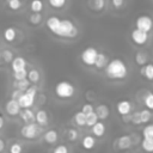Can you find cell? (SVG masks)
<instances>
[{
	"mask_svg": "<svg viewBox=\"0 0 153 153\" xmlns=\"http://www.w3.org/2000/svg\"><path fill=\"white\" fill-rule=\"evenodd\" d=\"M135 25L137 30L149 33V31L152 30V18L148 14H140L135 20Z\"/></svg>",
	"mask_w": 153,
	"mask_h": 153,
	"instance_id": "cell-8",
	"label": "cell"
},
{
	"mask_svg": "<svg viewBox=\"0 0 153 153\" xmlns=\"http://www.w3.org/2000/svg\"><path fill=\"white\" fill-rule=\"evenodd\" d=\"M87 6L94 12H102L106 6V0H88Z\"/></svg>",
	"mask_w": 153,
	"mask_h": 153,
	"instance_id": "cell-16",
	"label": "cell"
},
{
	"mask_svg": "<svg viewBox=\"0 0 153 153\" xmlns=\"http://www.w3.org/2000/svg\"><path fill=\"white\" fill-rule=\"evenodd\" d=\"M143 102H145V105H146V108H147L148 110H152V109H153V94H152L151 92H148V93L146 94Z\"/></svg>",
	"mask_w": 153,
	"mask_h": 153,
	"instance_id": "cell-36",
	"label": "cell"
},
{
	"mask_svg": "<svg viewBox=\"0 0 153 153\" xmlns=\"http://www.w3.org/2000/svg\"><path fill=\"white\" fill-rule=\"evenodd\" d=\"M43 139H44V141H45L47 143L53 145V143H55V142L57 141L59 134H57V131H56L55 129H49V130H47V131L44 133Z\"/></svg>",
	"mask_w": 153,
	"mask_h": 153,
	"instance_id": "cell-19",
	"label": "cell"
},
{
	"mask_svg": "<svg viewBox=\"0 0 153 153\" xmlns=\"http://www.w3.org/2000/svg\"><path fill=\"white\" fill-rule=\"evenodd\" d=\"M148 61V54L143 50H140L135 54V62L139 65V66H143L146 65Z\"/></svg>",
	"mask_w": 153,
	"mask_h": 153,
	"instance_id": "cell-25",
	"label": "cell"
},
{
	"mask_svg": "<svg viewBox=\"0 0 153 153\" xmlns=\"http://www.w3.org/2000/svg\"><path fill=\"white\" fill-rule=\"evenodd\" d=\"M42 14L41 13H32V14H30L29 16V22L32 24V25H38V24H41V22H42Z\"/></svg>",
	"mask_w": 153,
	"mask_h": 153,
	"instance_id": "cell-32",
	"label": "cell"
},
{
	"mask_svg": "<svg viewBox=\"0 0 153 153\" xmlns=\"http://www.w3.org/2000/svg\"><path fill=\"white\" fill-rule=\"evenodd\" d=\"M66 135H67V139L69 141H75L78 139V131L73 128H69L67 131H66Z\"/></svg>",
	"mask_w": 153,
	"mask_h": 153,
	"instance_id": "cell-39",
	"label": "cell"
},
{
	"mask_svg": "<svg viewBox=\"0 0 153 153\" xmlns=\"http://www.w3.org/2000/svg\"><path fill=\"white\" fill-rule=\"evenodd\" d=\"M97 55H98V50L94 47H87V48H85L81 51L80 60L86 66H93L94 65V61L97 59Z\"/></svg>",
	"mask_w": 153,
	"mask_h": 153,
	"instance_id": "cell-6",
	"label": "cell"
},
{
	"mask_svg": "<svg viewBox=\"0 0 153 153\" xmlns=\"http://www.w3.org/2000/svg\"><path fill=\"white\" fill-rule=\"evenodd\" d=\"M81 146L85 149H92L96 146V139L91 135H85L81 140Z\"/></svg>",
	"mask_w": 153,
	"mask_h": 153,
	"instance_id": "cell-22",
	"label": "cell"
},
{
	"mask_svg": "<svg viewBox=\"0 0 153 153\" xmlns=\"http://www.w3.org/2000/svg\"><path fill=\"white\" fill-rule=\"evenodd\" d=\"M130 38H131V42L137 45V47H142L145 45L147 42H148V32H145V31H141V30H137V29H134L131 32H130Z\"/></svg>",
	"mask_w": 153,
	"mask_h": 153,
	"instance_id": "cell-7",
	"label": "cell"
},
{
	"mask_svg": "<svg viewBox=\"0 0 153 153\" xmlns=\"http://www.w3.org/2000/svg\"><path fill=\"white\" fill-rule=\"evenodd\" d=\"M4 124H5V118L0 115V129H2V128H4Z\"/></svg>",
	"mask_w": 153,
	"mask_h": 153,
	"instance_id": "cell-47",
	"label": "cell"
},
{
	"mask_svg": "<svg viewBox=\"0 0 153 153\" xmlns=\"http://www.w3.org/2000/svg\"><path fill=\"white\" fill-rule=\"evenodd\" d=\"M17 30H16V27H13V26H8V27H6L5 30H4V32H2V37H4V39L6 41V42H8V43H12V42H14L16 41V38H17Z\"/></svg>",
	"mask_w": 153,
	"mask_h": 153,
	"instance_id": "cell-15",
	"label": "cell"
},
{
	"mask_svg": "<svg viewBox=\"0 0 153 153\" xmlns=\"http://www.w3.org/2000/svg\"><path fill=\"white\" fill-rule=\"evenodd\" d=\"M13 86L17 90H20L22 92H24L29 86H30V81L27 79H23V80H14L13 81Z\"/></svg>",
	"mask_w": 153,
	"mask_h": 153,
	"instance_id": "cell-26",
	"label": "cell"
},
{
	"mask_svg": "<svg viewBox=\"0 0 153 153\" xmlns=\"http://www.w3.org/2000/svg\"><path fill=\"white\" fill-rule=\"evenodd\" d=\"M122 121H123L124 123H129V122H130V114L123 115V116H122Z\"/></svg>",
	"mask_w": 153,
	"mask_h": 153,
	"instance_id": "cell-45",
	"label": "cell"
},
{
	"mask_svg": "<svg viewBox=\"0 0 153 153\" xmlns=\"http://www.w3.org/2000/svg\"><path fill=\"white\" fill-rule=\"evenodd\" d=\"M108 62H109V57H108V55H106L105 53H99V51H98V55H97V59H96L93 66H94L97 69L102 71V69L105 68V66L108 65Z\"/></svg>",
	"mask_w": 153,
	"mask_h": 153,
	"instance_id": "cell-12",
	"label": "cell"
},
{
	"mask_svg": "<svg viewBox=\"0 0 153 153\" xmlns=\"http://www.w3.org/2000/svg\"><path fill=\"white\" fill-rule=\"evenodd\" d=\"M22 93H23V92H22L20 90H17V88H14V90L12 91V93H11V98H12V99H16V100H17V99L19 98V96H20Z\"/></svg>",
	"mask_w": 153,
	"mask_h": 153,
	"instance_id": "cell-44",
	"label": "cell"
},
{
	"mask_svg": "<svg viewBox=\"0 0 153 153\" xmlns=\"http://www.w3.org/2000/svg\"><path fill=\"white\" fill-rule=\"evenodd\" d=\"M96 122H98V117H97V115H96L94 111H92V112H90V114L86 115V122H85V126L92 127Z\"/></svg>",
	"mask_w": 153,
	"mask_h": 153,
	"instance_id": "cell-30",
	"label": "cell"
},
{
	"mask_svg": "<svg viewBox=\"0 0 153 153\" xmlns=\"http://www.w3.org/2000/svg\"><path fill=\"white\" fill-rule=\"evenodd\" d=\"M39 127L37 123L31 122V123H25L22 128H20V134L24 139H29V140H33L39 135Z\"/></svg>",
	"mask_w": 153,
	"mask_h": 153,
	"instance_id": "cell-5",
	"label": "cell"
},
{
	"mask_svg": "<svg viewBox=\"0 0 153 153\" xmlns=\"http://www.w3.org/2000/svg\"><path fill=\"white\" fill-rule=\"evenodd\" d=\"M105 75L111 80H123L128 76V66L121 59L109 60L108 65L104 68Z\"/></svg>",
	"mask_w": 153,
	"mask_h": 153,
	"instance_id": "cell-2",
	"label": "cell"
},
{
	"mask_svg": "<svg viewBox=\"0 0 153 153\" xmlns=\"http://www.w3.org/2000/svg\"><path fill=\"white\" fill-rule=\"evenodd\" d=\"M91 128H92V129H91V130H92V134H93L96 137H100V136H103L104 133H105V124H104L103 122H100V121L96 122Z\"/></svg>",
	"mask_w": 153,
	"mask_h": 153,
	"instance_id": "cell-21",
	"label": "cell"
},
{
	"mask_svg": "<svg viewBox=\"0 0 153 153\" xmlns=\"http://www.w3.org/2000/svg\"><path fill=\"white\" fill-rule=\"evenodd\" d=\"M55 94L61 98V99H69L74 96L75 93V87L74 85L68 81V80H61L59 82H56L55 87H54Z\"/></svg>",
	"mask_w": 153,
	"mask_h": 153,
	"instance_id": "cell-4",
	"label": "cell"
},
{
	"mask_svg": "<svg viewBox=\"0 0 153 153\" xmlns=\"http://www.w3.org/2000/svg\"><path fill=\"white\" fill-rule=\"evenodd\" d=\"M26 67V61L24 57L22 56H16L12 59L11 61V69L12 72H18V71H22V69H25Z\"/></svg>",
	"mask_w": 153,
	"mask_h": 153,
	"instance_id": "cell-11",
	"label": "cell"
},
{
	"mask_svg": "<svg viewBox=\"0 0 153 153\" xmlns=\"http://www.w3.org/2000/svg\"><path fill=\"white\" fill-rule=\"evenodd\" d=\"M35 121L38 126H45L48 124V114L45 110H38L36 114H35Z\"/></svg>",
	"mask_w": 153,
	"mask_h": 153,
	"instance_id": "cell-18",
	"label": "cell"
},
{
	"mask_svg": "<svg viewBox=\"0 0 153 153\" xmlns=\"http://www.w3.org/2000/svg\"><path fill=\"white\" fill-rule=\"evenodd\" d=\"M131 108H133L131 103H130L129 100H127V99H122V100H120V102L116 104V110H117V112H118L121 116L130 114V112H131Z\"/></svg>",
	"mask_w": 153,
	"mask_h": 153,
	"instance_id": "cell-10",
	"label": "cell"
},
{
	"mask_svg": "<svg viewBox=\"0 0 153 153\" xmlns=\"http://www.w3.org/2000/svg\"><path fill=\"white\" fill-rule=\"evenodd\" d=\"M26 74H27V71L25 68V69L14 72L13 73V78H14V80H23V79H26Z\"/></svg>",
	"mask_w": 153,
	"mask_h": 153,
	"instance_id": "cell-38",
	"label": "cell"
},
{
	"mask_svg": "<svg viewBox=\"0 0 153 153\" xmlns=\"http://www.w3.org/2000/svg\"><path fill=\"white\" fill-rule=\"evenodd\" d=\"M141 147L145 152L152 153L153 152V139H143L141 142Z\"/></svg>",
	"mask_w": 153,
	"mask_h": 153,
	"instance_id": "cell-29",
	"label": "cell"
},
{
	"mask_svg": "<svg viewBox=\"0 0 153 153\" xmlns=\"http://www.w3.org/2000/svg\"><path fill=\"white\" fill-rule=\"evenodd\" d=\"M37 94V86L35 85H30L17 99L20 109H30L33 103H35V98Z\"/></svg>",
	"mask_w": 153,
	"mask_h": 153,
	"instance_id": "cell-3",
	"label": "cell"
},
{
	"mask_svg": "<svg viewBox=\"0 0 153 153\" xmlns=\"http://www.w3.org/2000/svg\"><path fill=\"white\" fill-rule=\"evenodd\" d=\"M111 5L116 10H121L126 5V0H111Z\"/></svg>",
	"mask_w": 153,
	"mask_h": 153,
	"instance_id": "cell-42",
	"label": "cell"
},
{
	"mask_svg": "<svg viewBox=\"0 0 153 153\" xmlns=\"http://www.w3.org/2000/svg\"><path fill=\"white\" fill-rule=\"evenodd\" d=\"M47 27L53 35L62 38H74L79 33L78 26L71 19H61L56 16L48 17Z\"/></svg>",
	"mask_w": 153,
	"mask_h": 153,
	"instance_id": "cell-1",
	"label": "cell"
},
{
	"mask_svg": "<svg viewBox=\"0 0 153 153\" xmlns=\"http://www.w3.org/2000/svg\"><path fill=\"white\" fill-rule=\"evenodd\" d=\"M23 152V146L19 142H13L10 146V153H22Z\"/></svg>",
	"mask_w": 153,
	"mask_h": 153,
	"instance_id": "cell-37",
	"label": "cell"
},
{
	"mask_svg": "<svg viewBox=\"0 0 153 153\" xmlns=\"http://www.w3.org/2000/svg\"><path fill=\"white\" fill-rule=\"evenodd\" d=\"M94 112H96L98 120H106L109 117V115H110V109L105 104H99V105L96 106Z\"/></svg>",
	"mask_w": 153,
	"mask_h": 153,
	"instance_id": "cell-13",
	"label": "cell"
},
{
	"mask_svg": "<svg viewBox=\"0 0 153 153\" xmlns=\"http://www.w3.org/2000/svg\"><path fill=\"white\" fill-rule=\"evenodd\" d=\"M5 149V141L2 139H0V153Z\"/></svg>",
	"mask_w": 153,
	"mask_h": 153,
	"instance_id": "cell-46",
	"label": "cell"
},
{
	"mask_svg": "<svg viewBox=\"0 0 153 153\" xmlns=\"http://www.w3.org/2000/svg\"><path fill=\"white\" fill-rule=\"evenodd\" d=\"M51 153H68V148L66 145H57Z\"/></svg>",
	"mask_w": 153,
	"mask_h": 153,
	"instance_id": "cell-43",
	"label": "cell"
},
{
	"mask_svg": "<svg viewBox=\"0 0 153 153\" xmlns=\"http://www.w3.org/2000/svg\"><path fill=\"white\" fill-rule=\"evenodd\" d=\"M139 114H140V121H141V123H147V122H149V120H151V117H152L151 110H148V109L141 110V111H139Z\"/></svg>",
	"mask_w": 153,
	"mask_h": 153,
	"instance_id": "cell-31",
	"label": "cell"
},
{
	"mask_svg": "<svg viewBox=\"0 0 153 153\" xmlns=\"http://www.w3.org/2000/svg\"><path fill=\"white\" fill-rule=\"evenodd\" d=\"M73 120H74V122L76 123V126L82 127V126H85V122H86V115H85L84 112H81V111H76V112L74 114Z\"/></svg>",
	"mask_w": 153,
	"mask_h": 153,
	"instance_id": "cell-27",
	"label": "cell"
},
{
	"mask_svg": "<svg viewBox=\"0 0 153 153\" xmlns=\"http://www.w3.org/2000/svg\"><path fill=\"white\" fill-rule=\"evenodd\" d=\"M130 122L133 124H141V121H140V114L139 111H134L133 114L130 112Z\"/></svg>",
	"mask_w": 153,
	"mask_h": 153,
	"instance_id": "cell-40",
	"label": "cell"
},
{
	"mask_svg": "<svg viewBox=\"0 0 153 153\" xmlns=\"http://www.w3.org/2000/svg\"><path fill=\"white\" fill-rule=\"evenodd\" d=\"M44 8V4L42 0H31L30 2V11L32 13H41Z\"/></svg>",
	"mask_w": 153,
	"mask_h": 153,
	"instance_id": "cell-24",
	"label": "cell"
},
{
	"mask_svg": "<svg viewBox=\"0 0 153 153\" xmlns=\"http://www.w3.org/2000/svg\"><path fill=\"white\" fill-rule=\"evenodd\" d=\"M48 4L51 8L61 10L67 5V0H48Z\"/></svg>",
	"mask_w": 153,
	"mask_h": 153,
	"instance_id": "cell-28",
	"label": "cell"
},
{
	"mask_svg": "<svg viewBox=\"0 0 153 153\" xmlns=\"http://www.w3.org/2000/svg\"><path fill=\"white\" fill-rule=\"evenodd\" d=\"M81 112H84L85 115H87V114H90V112H92V111H94V108H93V105L92 104H90V103H85L82 106H81V110H80Z\"/></svg>",
	"mask_w": 153,
	"mask_h": 153,
	"instance_id": "cell-41",
	"label": "cell"
},
{
	"mask_svg": "<svg viewBox=\"0 0 153 153\" xmlns=\"http://www.w3.org/2000/svg\"><path fill=\"white\" fill-rule=\"evenodd\" d=\"M140 74L142 76H145L147 80H152L153 79V65L152 63H146L143 66H141L140 68Z\"/></svg>",
	"mask_w": 153,
	"mask_h": 153,
	"instance_id": "cell-20",
	"label": "cell"
},
{
	"mask_svg": "<svg viewBox=\"0 0 153 153\" xmlns=\"http://www.w3.org/2000/svg\"><path fill=\"white\" fill-rule=\"evenodd\" d=\"M20 110L22 109H20V106H19V104H18V102L16 99H12L11 98L5 104V111L10 116H17V115H19V111Z\"/></svg>",
	"mask_w": 153,
	"mask_h": 153,
	"instance_id": "cell-9",
	"label": "cell"
},
{
	"mask_svg": "<svg viewBox=\"0 0 153 153\" xmlns=\"http://www.w3.org/2000/svg\"><path fill=\"white\" fill-rule=\"evenodd\" d=\"M6 2L12 11H18L22 7V0H6Z\"/></svg>",
	"mask_w": 153,
	"mask_h": 153,
	"instance_id": "cell-34",
	"label": "cell"
},
{
	"mask_svg": "<svg viewBox=\"0 0 153 153\" xmlns=\"http://www.w3.org/2000/svg\"><path fill=\"white\" fill-rule=\"evenodd\" d=\"M142 135H143V139H153V126L147 124L142 130Z\"/></svg>",
	"mask_w": 153,
	"mask_h": 153,
	"instance_id": "cell-35",
	"label": "cell"
},
{
	"mask_svg": "<svg viewBox=\"0 0 153 153\" xmlns=\"http://www.w3.org/2000/svg\"><path fill=\"white\" fill-rule=\"evenodd\" d=\"M20 118L24 121V123H31L35 121V112L31 109H23L19 111Z\"/></svg>",
	"mask_w": 153,
	"mask_h": 153,
	"instance_id": "cell-17",
	"label": "cell"
},
{
	"mask_svg": "<svg viewBox=\"0 0 153 153\" xmlns=\"http://www.w3.org/2000/svg\"><path fill=\"white\" fill-rule=\"evenodd\" d=\"M14 56H13V53L11 51V50H8V49H5V50H2L1 51V59L4 60V62L5 63H10L11 61H12V59H13Z\"/></svg>",
	"mask_w": 153,
	"mask_h": 153,
	"instance_id": "cell-33",
	"label": "cell"
},
{
	"mask_svg": "<svg viewBox=\"0 0 153 153\" xmlns=\"http://www.w3.org/2000/svg\"><path fill=\"white\" fill-rule=\"evenodd\" d=\"M133 145V140L130 135H122L117 139V147L120 149H128Z\"/></svg>",
	"mask_w": 153,
	"mask_h": 153,
	"instance_id": "cell-14",
	"label": "cell"
},
{
	"mask_svg": "<svg viewBox=\"0 0 153 153\" xmlns=\"http://www.w3.org/2000/svg\"><path fill=\"white\" fill-rule=\"evenodd\" d=\"M26 79L30 81V84H36V82H38V81L41 80V74H39V72H38L37 69L32 68V69H30V71L27 72Z\"/></svg>",
	"mask_w": 153,
	"mask_h": 153,
	"instance_id": "cell-23",
	"label": "cell"
}]
</instances>
